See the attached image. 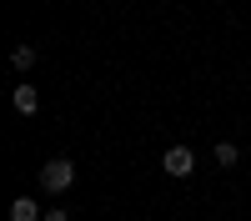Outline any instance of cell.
I'll return each instance as SVG.
<instances>
[{
	"instance_id": "obj_1",
	"label": "cell",
	"mask_w": 251,
	"mask_h": 221,
	"mask_svg": "<svg viewBox=\"0 0 251 221\" xmlns=\"http://www.w3.org/2000/svg\"><path fill=\"white\" fill-rule=\"evenodd\" d=\"M40 186H46L50 196L71 191V186H75V161H71V156H50L46 166H40Z\"/></svg>"
},
{
	"instance_id": "obj_2",
	"label": "cell",
	"mask_w": 251,
	"mask_h": 221,
	"mask_svg": "<svg viewBox=\"0 0 251 221\" xmlns=\"http://www.w3.org/2000/svg\"><path fill=\"white\" fill-rule=\"evenodd\" d=\"M161 171H166V176H176V181L196 176V151H191V146H166V156H161Z\"/></svg>"
},
{
	"instance_id": "obj_3",
	"label": "cell",
	"mask_w": 251,
	"mask_h": 221,
	"mask_svg": "<svg viewBox=\"0 0 251 221\" xmlns=\"http://www.w3.org/2000/svg\"><path fill=\"white\" fill-rule=\"evenodd\" d=\"M10 106H15L20 116H35V111H40V96H35V86H15V91H10Z\"/></svg>"
},
{
	"instance_id": "obj_4",
	"label": "cell",
	"mask_w": 251,
	"mask_h": 221,
	"mask_svg": "<svg viewBox=\"0 0 251 221\" xmlns=\"http://www.w3.org/2000/svg\"><path fill=\"white\" fill-rule=\"evenodd\" d=\"M10 221H46V211H40L30 196H15L10 201Z\"/></svg>"
},
{
	"instance_id": "obj_5",
	"label": "cell",
	"mask_w": 251,
	"mask_h": 221,
	"mask_svg": "<svg viewBox=\"0 0 251 221\" xmlns=\"http://www.w3.org/2000/svg\"><path fill=\"white\" fill-rule=\"evenodd\" d=\"M241 161V146L236 141H216V166H236Z\"/></svg>"
},
{
	"instance_id": "obj_6",
	"label": "cell",
	"mask_w": 251,
	"mask_h": 221,
	"mask_svg": "<svg viewBox=\"0 0 251 221\" xmlns=\"http://www.w3.org/2000/svg\"><path fill=\"white\" fill-rule=\"evenodd\" d=\"M35 60H40V55H35V46H15V50H10V66H15V71H30Z\"/></svg>"
},
{
	"instance_id": "obj_7",
	"label": "cell",
	"mask_w": 251,
	"mask_h": 221,
	"mask_svg": "<svg viewBox=\"0 0 251 221\" xmlns=\"http://www.w3.org/2000/svg\"><path fill=\"white\" fill-rule=\"evenodd\" d=\"M46 221H71V211H66V206H50V211H46Z\"/></svg>"
},
{
	"instance_id": "obj_8",
	"label": "cell",
	"mask_w": 251,
	"mask_h": 221,
	"mask_svg": "<svg viewBox=\"0 0 251 221\" xmlns=\"http://www.w3.org/2000/svg\"><path fill=\"white\" fill-rule=\"evenodd\" d=\"M246 75H251V71H246Z\"/></svg>"
}]
</instances>
